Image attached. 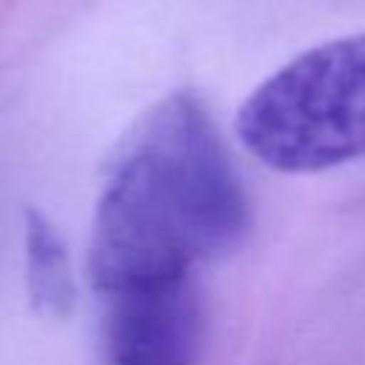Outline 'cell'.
<instances>
[{"label": "cell", "mask_w": 365, "mask_h": 365, "mask_svg": "<svg viewBox=\"0 0 365 365\" xmlns=\"http://www.w3.org/2000/svg\"><path fill=\"white\" fill-rule=\"evenodd\" d=\"M251 225V200L208 108L188 88L171 91L114 154L91 222V288L197 274L234 254Z\"/></svg>", "instance_id": "1"}, {"label": "cell", "mask_w": 365, "mask_h": 365, "mask_svg": "<svg viewBox=\"0 0 365 365\" xmlns=\"http://www.w3.org/2000/svg\"><path fill=\"white\" fill-rule=\"evenodd\" d=\"M237 137L282 174L365 157V31L319 43L268 74L240 106Z\"/></svg>", "instance_id": "2"}, {"label": "cell", "mask_w": 365, "mask_h": 365, "mask_svg": "<svg viewBox=\"0 0 365 365\" xmlns=\"http://www.w3.org/2000/svg\"><path fill=\"white\" fill-rule=\"evenodd\" d=\"M103 365H200L205 308L197 274L97 294Z\"/></svg>", "instance_id": "3"}, {"label": "cell", "mask_w": 365, "mask_h": 365, "mask_svg": "<svg viewBox=\"0 0 365 365\" xmlns=\"http://www.w3.org/2000/svg\"><path fill=\"white\" fill-rule=\"evenodd\" d=\"M23 225L29 299L43 317H66L74 302V279L63 237L57 234L51 220L37 208L26 211Z\"/></svg>", "instance_id": "4"}]
</instances>
